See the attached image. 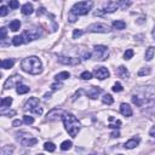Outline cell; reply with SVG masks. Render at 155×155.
<instances>
[{"mask_svg": "<svg viewBox=\"0 0 155 155\" xmlns=\"http://www.w3.org/2000/svg\"><path fill=\"white\" fill-rule=\"evenodd\" d=\"M21 68L22 70L28 74L38 75L42 72V64H41V61L36 56H30L21 62Z\"/></svg>", "mask_w": 155, "mask_h": 155, "instance_id": "obj_1", "label": "cell"}, {"mask_svg": "<svg viewBox=\"0 0 155 155\" xmlns=\"http://www.w3.org/2000/svg\"><path fill=\"white\" fill-rule=\"evenodd\" d=\"M64 127L67 130L68 133L74 138L78 136L79 131H80V122L78 121V119L72 114V113H64L62 116Z\"/></svg>", "mask_w": 155, "mask_h": 155, "instance_id": "obj_2", "label": "cell"}, {"mask_svg": "<svg viewBox=\"0 0 155 155\" xmlns=\"http://www.w3.org/2000/svg\"><path fill=\"white\" fill-rule=\"evenodd\" d=\"M92 6H93L92 1H79V3L73 5L70 12L74 13L75 16H85V15H87L88 12H90Z\"/></svg>", "mask_w": 155, "mask_h": 155, "instance_id": "obj_3", "label": "cell"}, {"mask_svg": "<svg viewBox=\"0 0 155 155\" xmlns=\"http://www.w3.org/2000/svg\"><path fill=\"white\" fill-rule=\"evenodd\" d=\"M16 139L21 144H23L26 147H33L38 143V139L26 131H21V132H18V133H16Z\"/></svg>", "mask_w": 155, "mask_h": 155, "instance_id": "obj_4", "label": "cell"}, {"mask_svg": "<svg viewBox=\"0 0 155 155\" xmlns=\"http://www.w3.org/2000/svg\"><path fill=\"white\" fill-rule=\"evenodd\" d=\"M108 55H109V50H108L107 46H104V45H96L93 47L92 57L95 59H97V61H104V59H107Z\"/></svg>", "mask_w": 155, "mask_h": 155, "instance_id": "obj_5", "label": "cell"}, {"mask_svg": "<svg viewBox=\"0 0 155 155\" xmlns=\"http://www.w3.org/2000/svg\"><path fill=\"white\" fill-rule=\"evenodd\" d=\"M22 36H23V39H24V42H29V41H33L35 39H39L41 36V30L38 29V28L28 29L22 34Z\"/></svg>", "mask_w": 155, "mask_h": 155, "instance_id": "obj_6", "label": "cell"}, {"mask_svg": "<svg viewBox=\"0 0 155 155\" xmlns=\"http://www.w3.org/2000/svg\"><path fill=\"white\" fill-rule=\"evenodd\" d=\"M131 99H132V103L136 104L137 107H141V108L151 107V105L154 104V99H153V98H141V97H138L137 95H133Z\"/></svg>", "mask_w": 155, "mask_h": 155, "instance_id": "obj_7", "label": "cell"}, {"mask_svg": "<svg viewBox=\"0 0 155 155\" xmlns=\"http://www.w3.org/2000/svg\"><path fill=\"white\" fill-rule=\"evenodd\" d=\"M87 32L90 33H108L110 32L109 26L104 23H92L87 27Z\"/></svg>", "mask_w": 155, "mask_h": 155, "instance_id": "obj_8", "label": "cell"}, {"mask_svg": "<svg viewBox=\"0 0 155 155\" xmlns=\"http://www.w3.org/2000/svg\"><path fill=\"white\" fill-rule=\"evenodd\" d=\"M58 61L62 64H69V65H75L80 63V58L78 57H69V56H58Z\"/></svg>", "mask_w": 155, "mask_h": 155, "instance_id": "obj_9", "label": "cell"}, {"mask_svg": "<svg viewBox=\"0 0 155 155\" xmlns=\"http://www.w3.org/2000/svg\"><path fill=\"white\" fill-rule=\"evenodd\" d=\"M39 99L36 98V97H32V98H29L26 103H24V105H23V110L24 112H32V110L34 109V108H36V107H39Z\"/></svg>", "mask_w": 155, "mask_h": 155, "instance_id": "obj_10", "label": "cell"}, {"mask_svg": "<svg viewBox=\"0 0 155 155\" xmlns=\"http://www.w3.org/2000/svg\"><path fill=\"white\" fill-rule=\"evenodd\" d=\"M21 81H22V76H19V75L10 76V78L5 81V84H4V88H5V90H9V88L13 87L16 84H18V82H21ZM18 85H19V84H18Z\"/></svg>", "mask_w": 155, "mask_h": 155, "instance_id": "obj_11", "label": "cell"}, {"mask_svg": "<svg viewBox=\"0 0 155 155\" xmlns=\"http://www.w3.org/2000/svg\"><path fill=\"white\" fill-rule=\"evenodd\" d=\"M119 7H120L119 1H108L103 5V12L112 13V12H115Z\"/></svg>", "mask_w": 155, "mask_h": 155, "instance_id": "obj_12", "label": "cell"}, {"mask_svg": "<svg viewBox=\"0 0 155 155\" xmlns=\"http://www.w3.org/2000/svg\"><path fill=\"white\" fill-rule=\"evenodd\" d=\"M95 75H96L97 79L104 80V79H107V78L110 76V73H109V70L105 67H98V68L95 69Z\"/></svg>", "mask_w": 155, "mask_h": 155, "instance_id": "obj_13", "label": "cell"}, {"mask_svg": "<svg viewBox=\"0 0 155 155\" xmlns=\"http://www.w3.org/2000/svg\"><path fill=\"white\" fill-rule=\"evenodd\" d=\"M63 114H64V112L62 109H58V108L52 109L51 112L47 113V120H58L59 118L63 116Z\"/></svg>", "mask_w": 155, "mask_h": 155, "instance_id": "obj_14", "label": "cell"}, {"mask_svg": "<svg viewBox=\"0 0 155 155\" xmlns=\"http://www.w3.org/2000/svg\"><path fill=\"white\" fill-rule=\"evenodd\" d=\"M99 93H102V88H99V87H97V86H91L90 90L86 92L87 97H90V98H92V99H96Z\"/></svg>", "mask_w": 155, "mask_h": 155, "instance_id": "obj_15", "label": "cell"}, {"mask_svg": "<svg viewBox=\"0 0 155 155\" xmlns=\"http://www.w3.org/2000/svg\"><path fill=\"white\" fill-rule=\"evenodd\" d=\"M120 113L124 116H132V108L127 103H122L120 105Z\"/></svg>", "mask_w": 155, "mask_h": 155, "instance_id": "obj_16", "label": "cell"}, {"mask_svg": "<svg viewBox=\"0 0 155 155\" xmlns=\"http://www.w3.org/2000/svg\"><path fill=\"white\" fill-rule=\"evenodd\" d=\"M139 144V138H131L130 141H127L126 143H125V148L126 149H133V148H136L137 145Z\"/></svg>", "mask_w": 155, "mask_h": 155, "instance_id": "obj_17", "label": "cell"}, {"mask_svg": "<svg viewBox=\"0 0 155 155\" xmlns=\"http://www.w3.org/2000/svg\"><path fill=\"white\" fill-rule=\"evenodd\" d=\"M15 150V145H3L0 149V155H11Z\"/></svg>", "mask_w": 155, "mask_h": 155, "instance_id": "obj_18", "label": "cell"}, {"mask_svg": "<svg viewBox=\"0 0 155 155\" xmlns=\"http://www.w3.org/2000/svg\"><path fill=\"white\" fill-rule=\"evenodd\" d=\"M22 13L23 15H26V16H28V15H32L33 12H34V7H33V5L32 4H29V3H27V4H24L23 6H22Z\"/></svg>", "mask_w": 155, "mask_h": 155, "instance_id": "obj_19", "label": "cell"}, {"mask_svg": "<svg viewBox=\"0 0 155 155\" xmlns=\"http://www.w3.org/2000/svg\"><path fill=\"white\" fill-rule=\"evenodd\" d=\"M17 88H16V92L18 93V95H24V93H28L29 91H30V87L29 86H26V85H17L16 86Z\"/></svg>", "mask_w": 155, "mask_h": 155, "instance_id": "obj_20", "label": "cell"}, {"mask_svg": "<svg viewBox=\"0 0 155 155\" xmlns=\"http://www.w3.org/2000/svg\"><path fill=\"white\" fill-rule=\"evenodd\" d=\"M13 64H15V59H12V58L3 59L1 61V68L3 69H10V68L13 67Z\"/></svg>", "mask_w": 155, "mask_h": 155, "instance_id": "obj_21", "label": "cell"}, {"mask_svg": "<svg viewBox=\"0 0 155 155\" xmlns=\"http://www.w3.org/2000/svg\"><path fill=\"white\" fill-rule=\"evenodd\" d=\"M154 55H155V49H154L153 46H149V47L147 49L145 53H144V58H145V61H151L153 57H154Z\"/></svg>", "mask_w": 155, "mask_h": 155, "instance_id": "obj_22", "label": "cell"}, {"mask_svg": "<svg viewBox=\"0 0 155 155\" xmlns=\"http://www.w3.org/2000/svg\"><path fill=\"white\" fill-rule=\"evenodd\" d=\"M113 28H115V29H118V30H122V29L126 28V23H125L124 21H120V19L114 21V22H113Z\"/></svg>", "mask_w": 155, "mask_h": 155, "instance_id": "obj_23", "label": "cell"}, {"mask_svg": "<svg viewBox=\"0 0 155 155\" xmlns=\"http://www.w3.org/2000/svg\"><path fill=\"white\" fill-rule=\"evenodd\" d=\"M118 74H119V76H121V78H124V79H126V78L130 76L128 70L124 67V65H120V67L118 68Z\"/></svg>", "mask_w": 155, "mask_h": 155, "instance_id": "obj_24", "label": "cell"}, {"mask_svg": "<svg viewBox=\"0 0 155 155\" xmlns=\"http://www.w3.org/2000/svg\"><path fill=\"white\" fill-rule=\"evenodd\" d=\"M19 28H21V22L18 19H13L12 22H10V29L12 32H17L19 30Z\"/></svg>", "mask_w": 155, "mask_h": 155, "instance_id": "obj_25", "label": "cell"}, {"mask_svg": "<svg viewBox=\"0 0 155 155\" xmlns=\"http://www.w3.org/2000/svg\"><path fill=\"white\" fill-rule=\"evenodd\" d=\"M102 102H103L104 104L110 105V104H113V103H114V98L112 97V95L105 93V95H103V97H102Z\"/></svg>", "mask_w": 155, "mask_h": 155, "instance_id": "obj_26", "label": "cell"}, {"mask_svg": "<svg viewBox=\"0 0 155 155\" xmlns=\"http://www.w3.org/2000/svg\"><path fill=\"white\" fill-rule=\"evenodd\" d=\"M24 42V39H23V36L22 35H16L13 39H12V44L15 46H19V45H22V44Z\"/></svg>", "mask_w": 155, "mask_h": 155, "instance_id": "obj_27", "label": "cell"}, {"mask_svg": "<svg viewBox=\"0 0 155 155\" xmlns=\"http://www.w3.org/2000/svg\"><path fill=\"white\" fill-rule=\"evenodd\" d=\"M12 104V98L11 97H4L1 99V108H6V107H10Z\"/></svg>", "mask_w": 155, "mask_h": 155, "instance_id": "obj_28", "label": "cell"}, {"mask_svg": "<svg viewBox=\"0 0 155 155\" xmlns=\"http://www.w3.org/2000/svg\"><path fill=\"white\" fill-rule=\"evenodd\" d=\"M70 76V74L68 72H61L56 75V80H65V79H68Z\"/></svg>", "mask_w": 155, "mask_h": 155, "instance_id": "obj_29", "label": "cell"}, {"mask_svg": "<svg viewBox=\"0 0 155 155\" xmlns=\"http://www.w3.org/2000/svg\"><path fill=\"white\" fill-rule=\"evenodd\" d=\"M44 149H45L46 151H55L56 150V145L52 142H46L45 144H44Z\"/></svg>", "mask_w": 155, "mask_h": 155, "instance_id": "obj_30", "label": "cell"}, {"mask_svg": "<svg viewBox=\"0 0 155 155\" xmlns=\"http://www.w3.org/2000/svg\"><path fill=\"white\" fill-rule=\"evenodd\" d=\"M133 55H135L133 50H132V49H128V50H126L125 53H124V59H131L132 57H133Z\"/></svg>", "mask_w": 155, "mask_h": 155, "instance_id": "obj_31", "label": "cell"}, {"mask_svg": "<svg viewBox=\"0 0 155 155\" xmlns=\"http://www.w3.org/2000/svg\"><path fill=\"white\" fill-rule=\"evenodd\" d=\"M72 148V142L70 141H64L62 144H61V149L62 150H69Z\"/></svg>", "mask_w": 155, "mask_h": 155, "instance_id": "obj_32", "label": "cell"}, {"mask_svg": "<svg viewBox=\"0 0 155 155\" xmlns=\"http://www.w3.org/2000/svg\"><path fill=\"white\" fill-rule=\"evenodd\" d=\"M80 78L82 79V80H90V79H92V73L91 72H82L81 73V75H80Z\"/></svg>", "mask_w": 155, "mask_h": 155, "instance_id": "obj_33", "label": "cell"}, {"mask_svg": "<svg viewBox=\"0 0 155 155\" xmlns=\"http://www.w3.org/2000/svg\"><path fill=\"white\" fill-rule=\"evenodd\" d=\"M122 90H124V87H122V85L120 82H115L114 84V86H113V91L114 92H121Z\"/></svg>", "mask_w": 155, "mask_h": 155, "instance_id": "obj_34", "label": "cell"}, {"mask_svg": "<svg viewBox=\"0 0 155 155\" xmlns=\"http://www.w3.org/2000/svg\"><path fill=\"white\" fill-rule=\"evenodd\" d=\"M150 68H148V67H145V68H142V69H139V72H138V75L139 76H143V75H148V74H150Z\"/></svg>", "mask_w": 155, "mask_h": 155, "instance_id": "obj_35", "label": "cell"}, {"mask_svg": "<svg viewBox=\"0 0 155 155\" xmlns=\"http://www.w3.org/2000/svg\"><path fill=\"white\" fill-rule=\"evenodd\" d=\"M23 122L27 124V125H32L34 122V118L33 116H29V115H24L23 116Z\"/></svg>", "mask_w": 155, "mask_h": 155, "instance_id": "obj_36", "label": "cell"}, {"mask_svg": "<svg viewBox=\"0 0 155 155\" xmlns=\"http://www.w3.org/2000/svg\"><path fill=\"white\" fill-rule=\"evenodd\" d=\"M9 6H10V9L16 10L17 7H19V3L16 1V0H11V1H9Z\"/></svg>", "mask_w": 155, "mask_h": 155, "instance_id": "obj_37", "label": "cell"}, {"mask_svg": "<svg viewBox=\"0 0 155 155\" xmlns=\"http://www.w3.org/2000/svg\"><path fill=\"white\" fill-rule=\"evenodd\" d=\"M7 13H9V9H7V6L3 5L1 7H0V16L4 17V16H6Z\"/></svg>", "mask_w": 155, "mask_h": 155, "instance_id": "obj_38", "label": "cell"}, {"mask_svg": "<svg viewBox=\"0 0 155 155\" xmlns=\"http://www.w3.org/2000/svg\"><path fill=\"white\" fill-rule=\"evenodd\" d=\"M6 35H7V30H6V28H1L0 29V39L1 40H4V39H6Z\"/></svg>", "mask_w": 155, "mask_h": 155, "instance_id": "obj_39", "label": "cell"}, {"mask_svg": "<svg viewBox=\"0 0 155 155\" xmlns=\"http://www.w3.org/2000/svg\"><path fill=\"white\" fill-rule=\"evenodd\" d=\"M32 113H33V114H36V115H41V114H42V108H41V107H36V108H34V109L32 110Z\"/></svg>", "mask_w": 155, "mask_h": 155, "instance_id": "obj_40", "label": "cell"}, {"mask_svg": "<svg viewBox=\"0 0 155 155\" xmlns=\"http://www.w3.org/2000/svg\"><path fill=\"white\" fill-rule=\"evenodd\" d=\"M76 19H78V16H75L74 13H69V16H68V21L70 22V23H74V22H76Z\"/></svg>", "mask_w": 155, "mask_h": 155, "instance_id": "obj_41", "label": "cell"}, {"mask_svg": "<svg viewBox=\"0 0 155 155\" xmlns=\"http://www.w3.org/2000/svg\"><path fill=\"white\" fill-rule=\"evenodd\" d=\"M81 35H82V30H80V29H75V30L73 32V38H74V39L79 38V36H81Z\"/></svg>", "mask_w": 155, "mask_h": 155, "instance_id": "obj_42", "label": "cell"}, {"mask_svg": "<svg viewBox=\"0 0 155 155\" xmlns=\"http://www.w3.org/2000/svg\"><path fill=\"white\" fill-rule=\"evenodd\" d=\"M51 87H52V90L53 91H56V90H59V88H62V84H57V82H55V84H52L51 85Z\"/></svg>", "mask_w": 155, "mask_h": 155, "instance_id": "obj_43", "label": "cell"}, {"mask_svg": "<svg viewBox=\"0 0 155 155\" xmlns=\"http://www.w3.org/2000/svg\"><path fill=\"white\" fill-rule=\"evenodd\" d=\"M22 125V121L21 120H15L13 122H12V126L13 127H18V126H21Z\"/></svg>", "mask_w": 155, "mask_h": 155, "instance_id": "obj_44", "label": "cell"}, {"mask_svg": "<svg viewBox=\"0 0 155 155\" xmlns=\"http://www.w3.org/2000/svg\"><path fill=\"white\" fill-rule=\"evenodd\" d=\"M149 135H150L151 137H155V126L150 128V131H149Z\"/></svg>", "mask_w": 155, "mask_h": 155, "instance_id": "obj_45", "label": "cell"}, {"mask_svg": "<svg viewBox=\"0 0 155 155\" xmlns=\"http://www.w3.org/2000/svg\"><path fill=\"white\" fill-rule=\"evenodd\" d=\"M112 137H114V138H115V137H120V132H118V131H116V132H113Z\"/></svg>", "mask_w": 155, "mask_h": 155, "instance_id": "obj_46", "label": "cell"}, {"mask_svg": "<svg viewBox=\"0 0 155 155\" xmlns=\"http://www.w3.org/2000/svg\"><path fill=\"white\" fill-rule=\"evenodd\" d=\"M153 38H154V39H155V29H154V30H153Z\"/></svg>", "mask_w": 155, "mask_h": 155, "instance_id": "obj_47", "label": "cell"}, {"mask_svg": "<svg viewBox=\"0 0 155 155\" xmlns=\"http://www.w3.org/2000/svg\"><path fill=\"white\" fill-rule=\"evenodd\" d=\"M119 155H121V154H119Z\"/></svg>", "mask_w": 155, "mask_h": 155, "instance_id": "obj_48", "label": "cell"}]
</instances>
